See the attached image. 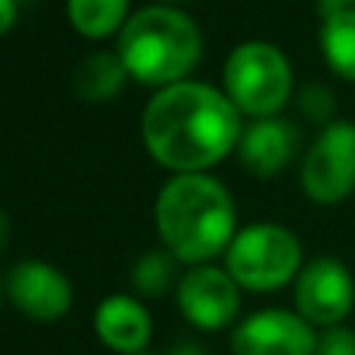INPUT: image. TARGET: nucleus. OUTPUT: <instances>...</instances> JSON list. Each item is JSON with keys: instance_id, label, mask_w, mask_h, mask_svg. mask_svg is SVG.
<instances>
[{"instance_id": "7", "label": "nucleus", "mask_w": 355, "mask_h": 355, "mask_svg": "<svg viewBox=\"0 0 355 355\" xmlns=\"http://www.w3.org/2000/svg\"><path fill=\"white\" fill-rule=\"evenodd\" d=\"M352 275L337 259H315L296 277V309L309 324L337 327L352 312Z\"/></svg>"}, {"instance_id": "17", "label": "nucleus", "mask_w": 355, "mask_h": 355, "mask_svg": "<svg viewBox=\"0 0 355 355\" xmlns=\"http://www.w3.org/2000/svg\"><path fill=\"white\" fill-rule=\"evenodd\" d=\"M315 355H355V331L343 324L324 327V334H318V343H315Z\"/></svg>"}, {"instance_id": "13", "label": "nucleus", "mask_w": 355, "mask_h": 355, "mask_svg": "<svg viewBox=\"0 0 355 355\" xmlns=\"http://www.w3.org/2000/svg\"><path fill=\"white\" fill-rule=\"evenodd\" d=\"M125 75H128V69H125L122 56L94 53V56H87L78 66V72H75V91H78L81 100H94V103L112 100L122 91Z\"/></svg>"}, {"instance_id": "8", "label": "nucleus", "mask_w": 355, "mask_h": 355, "mask_svg": "<svg viewBox=\"0 0 355 355\" xmlns=\"http://www.w3.org/2000/svg\"><path fill=\"white\" fill-rule=\"evenodd\" d=\"M318 334L302 315L268 309L234 331V355H315Z\"/></svg>"}, {"instance_id": "12", "label": "nucleus", "mask_w": 355, "mask_h": 355, "mask_svg": "<svg viewBox=\"0 0 355 355\" xmlns=\"http://www.w3.org/2000/svg\"><path fill=\"white\" fill-rule=\"evenodd\" d=\"M94 327L112 352L122 355H137L150 343V315L131 296H110L100 302Z\"/></svg>"}, {"instance_id": "9", "label": "nucleus", "mask_w": 355, "mask_h": 355, "mask_svg": "<svg viewBox=\"0 0 355 355\" xmlns=\"http://www.w3.org/2000/svg\"><path fill=\"white\" fill-rule=\"evenodd\" d=\"M178 306L190 324L202 331L227 327L240 312V287L227 271L218 268H193L184 275L178 287Z\"/></svg>"}, {"instance_id": "3", "label": "nucleus", "mask_w": 355, "mask_h": 355, "mask_svg": "<svg viewBox=\"0 0 355 355\" xmlns=\"http://www.w3.org/2000/svg\"><path fill=\"white\" fill-rule=\"evenodd\" d=\"M200 50V28L172 6L135 12L119 37V56L128 75L147 85H178L196 66Z\"/></svg>"}, {"instance_id": "20", "label": "nucleus", "mask_w": 355, "mask_h": 355, "mask_svg": "<svg viewBox=\"0 0 355 355\" xmlns=\"http://www.w3.org/2000/svg\"><path fill=\"white\" fill-rule=\"evenodd\" d=\"M16 22V0H0V35Z\"/></svg>"}, {"instance_id": "16", "label": "nucleus", "mask_w": 355, "mask_h": 355, "mask_svg": "<svg viewBox=\"0 0 355 355\" xmlns=\"http://www.w3.org/2000/svg\"><path fill=\"white\" fill-rule=\"evenodd\" d=\"M175 277V259L166 252H147L141 262L135 265V287L144 296H162Z\"/></svg>"}, {"instance_id": "19", "label": "nucleus", "mask_w": 355, "mask_h": 355, "mask_svg": "<svg viewBox=\"0 0 355 355\" xmlns=\"http://www.w3.org/2000/svg\"><path fill=\"white\" fill-rule=\"evenodd\" d=\"M321 12H324V19L337 16V12H346V10H355V0H318Z\"/></svg>"}, {"instance_id": "1", "label": "nucleus", "mask_w": 355, "mask_h": 355, "mask_svg": "<svg viewBox=\"0 0 355 355\" xmlns=\"http://www.w3.org/2000/svg\"><path fill=\"white\" fill-rule=\"evenodd\" d=\"M144 141L162 166L181 175L218 162L240 141V110L200 81H178L150 100Z\"/></svg>"}, {"instance_id": "14", "label": "nucleus", "mask_w": 355, "mask_h": 355, "mask_svg": "<svg viewBox=\"0 0 355 355\" xmlns=\"http://www.w3.org/2000/svg\"><path fill=\"white\" fill-rule=\"evenodd\" d=\"M321 47H324V56L334 72L355 81V10L324 19Z\"/></svg>"}, {"instance_id": "2", "label": "nucleus", "mask_w": 355, "mask_h": 355, "mask_svg": "<svg viewBox=\"0 0 355 355\" xmlns=\"http://www.w3.org/2000/svg\"><path fill=\"white\" fill-rule=\"evenodd\" d=\"M156 225L162 243L181 262H206L231 246L234 202L227 190L209 175H178L162 187L156 202Z\"/></svg>"}, {"instance_id": "11", "label": "nucleus", "mask_w": 355, "mask_h": 355, "mask_svg": "<svg viewBox=\"0 0 355 355\" xmlns=\"http://www.w3.org/2000/svg\"><path fill=\"white\" fill-rule=\"evenodd\" d=\"M300 147V131L284 119H259L243 131L240 141V156H243L246 168L256 172L259 178H271L296 156Z\"/></svg>"}, {"instance_id": "21", "label": "nucleus", "mask_w": 355, "mask_h": 355, "mask_svg": "<svg viewBox=\"0 0 355 355\" xmlns=\"http://www.w3.org/2000/svg\"><path fill=\"white\" fill-rule=\"evenodd\" d=\"M6 240H10V218H6V212L0 209V252L6 250Z\"/></svg>"}, {"instance_id": "6", "label": "nucleus", "mask_w": 355, "mask_h": 355, "mask_svg": "<svg viewBox=\"0 0 355 355\" xmlns=\"http://www.w3.org/2000/svg\"><path fill=\"white\" fill-rule=\"evenodd\" d=\"M302 187L315 202H340L355 190V125L334 122L302 162Z\"/></svg>"}, {"instance_id": "4", "label": "nucleus", "mask_w": 355, "mask_h": 355, "mask_svg": "<svg viewBox=\"0 0 355 355\" xmlns=\"http://www.w3.org/2000/svg\"><path fill=\"white\" fill-rule=\"evenodd\" d=\"M225 85L231 103L250 116H271L290 97L293 75L290 62L275 44L250 41L240 44L225 66Z\"/></svg>"}, {"instance_id": "10", "label": "nucleus", "mask_w": 355, "mask_h": 355, "mask_svg": "<svg viewBox=\"0 0 355 355\" xmlns=\"http://www.w3.org/2000/svg\"><path fill=\"white\" fill-rule=\"evenodd\" d=\"M6 293L35 321H56L72 306V284L47 262H19L6 277Z\"/></svg>"}, {"instance_id": "15", "label": "nucleus", "mask_w": 355, "mask_h": 355, "mask_svg": "<svg viewBox=\"0 0 355 355\" xmlns=\"http://www.w3.org/2000/svg\"><path fill=\"white\" fill-rule=\"evenodd\" d=\"M128 0H69V19L87 37H106L125 19Z\"/></svg>"}, {"instance_id": "18", "label": "nucleus", "mask_w": 355, "mask_h": 355, "mask_svg": "<svg viewBox=\"0 0 355 355\" xmlns=\"http://www.w3.org/2000/svg\"><path fill=\"white\" fill-rule=\"evenodd\" d=\"M302 110H306L312 119H327L334 112V100L324 87L312 85V87H306V94H302Z\"/></svg>"}, {"instance_id": "5", "label": "nucleus", "mask_w": 355, "mask_h": 355, "mask_svg": "<svg viewBox=\"0 0 355 355\" xmlns=\"http://www.w3.org/2000/svg\"><path fill=\"white\" fill-rule=\"evenodd\" d=\"M300 240L277 225H252L227 246V275L246 290H277L300 271Z\"/></svg>"}]
</instances>
